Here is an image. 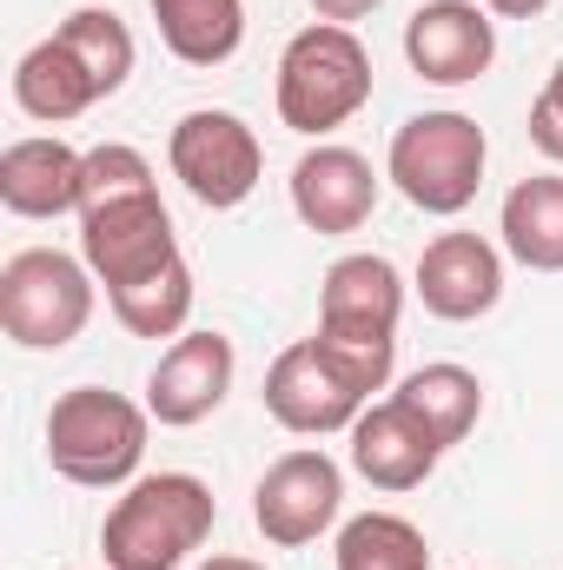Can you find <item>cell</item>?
Segmentation results:
<instances>
[{"mask_svg":"<svg viewBox=\"0 0 563 570\" xmlns=\"http://www.w3.org/2000/svg\"><path fill=\"white\" fill-rule=\"evenodd\" d=\"M398 318H405V279L385 253H345L318 279V345L338 358V372L372 399L398 372Z\"/></svg>","mask_w":563,"mask_h":570,"instance_id":"obj_1","label":"cell"},{"mask_svg":"<svg viewBox=\"0 0 563 570\" xmlns=\"http://www.w3.org/2000/svg\"><path fill=\"white\" fill-rule=\"evenodd\" d=\"M219 524V498L206 478L192 471H146L134 478L107 524H100V551L107 570H179Z\"/></svg>","mask_w":563,"mask_h":570,"instance_id":"obj_2","label":"cell"},{"mask_svg":"<svg viewBox=\"0 0 563 570\" xmlns=\"http://www.w3.org/2000/svg\"><path fill=\"white\" fill-rule=\"evenodd\" d=\"M279 120L305 140H325L338 134L365 100H372V47L338 27V20H312L285 40L279 53Z\"/></svg>","mask_w":563,"mask_h":570,"instance_id":"obj_3","label":"cell"},{"mask_svg":"<svg viewBox=\"0 0 563 570\" xmlns=\"http://www.w3.org/2000/svg\"><path fill=\"white\" fill-rule=\"evenodd\" d=\"M146 431H152V412L134 405L127 392L73 385V392H60L53 412H47V464H53L67 484L127 491V484L140 478Z\"/></svg>","mask_w":563,"mask_h":570,"instance_id":"obj_4","label":"cell"},{"mask_svg":"<svg viewBox=\"0 0 563 570\" xmlns=\"http://www.w3.org/2000/svg\"><path fill=\"white\" fill-rule=\"evenodd\" d=\"M484 159H491V140L471 114L457 107H437V114H412L398 134H392V153H385V179L431 219H457L477 186H484Z\"/></svg>","mask_w":563,"mask_h":570,"instance_id":"obj_5","label":"cell"},{"mask_svg":"<svg viewBox=\"0 0 563 570\" xmlns=\"http://www.w3.org/2000/svg\"><path fill=\"white\" fill-rule=\"evenodd\" d=\"M93 266L60 246H27L0 266V332L20 352H60L93 318Z\"/></svg>","mask_w":563,"mask_h":570,"instance_id":"obj_6","label":"cell"},{"mask_svg":"<svg viewBox=\"0 0 563 570\" xmlns=\"http://www.w3.org/2000/svg\"><path fill=\"white\" fill-rule=\"evenodd\" d=\"M166 166L172 179L206 206V213H233L259 193L266 179V146L259 134L226 114V107H192L172 120V140H166Z\"/></svg>","mask_w":563,"mask_h":570,"instance_id":"obj_7","label":"cell"},{"mask_svg":"<svg viewBox=\"0 0 563 570\" xmlns=\"http://www.w3.org/2000/svg\"><path fill=\"white\" fill-rule=\"evenodd\" d=\"M80 259L93 266V279L107 285V292L140 285V279H152L159 266L186 259L159 186H152V193H134V199L87 206V213H80Z\"/></svg>","mask_w":563,"mask_h":570,"instance_id":"obj_8","label":"cell"},{"mask_svg":"<svg viewBox=\"0 0 563 570\" xmlns=\"http://www.w3.org/2000/svg\"><path fill=\"white\" fill-rule=\"evenodd\" d=\"M345 511V471L338 458H325L318 444H298L266 464V478L253 484V524L266 544L298 551L312 538H325Z\"/></svg>","mask_w":563,"mask_h":570,"instance_id":"obj_9","label":"cell"},{"mask_svg":"<svg viewBox=\"0 0 563 570\" xmlns=\"http://www.w3.org/2000/svg\"><path fill=\"white\" fill-rule=\"evenodd\" d=\"M233 372H239V352H233L226 332H213V325L179 332V338L159 352L152 379H146V412H152V425H166V431L206 425V419L226 405Z\"/></svg>","mask_w":563,"mask_h":570,"instance_id":"obj_10","label":"cell"},{"mask_svg":"<svg viewBox=\"0 0 563 570\" xmlns=\"http://www.w3.org/2000/svg\"><path fill=\"white\" fill-rule=\"evenodd\" d=\"M365 405H372V399L338 372V358H332L318 338L285 345L279 358H273V372H266V412H273L285 431H298V438L352 431Z\"/></svg>","mask_w":563,"mask_h":570,"instance_id":"obj_11","label":"cell"},{"mask_svg":"<svg viewBox=\"0 0 563 570\" xmlns=\"http://www.w3.org/2000/svg\"><path fill=\"white\" fill-rule=\"evenodd\" d=\"M285 186H292L298 226L318 233V239H345V233H358V226L378 213V173H372V159H365L358 146L318 140L298 166H292Z\"/></svg>","mask_w":563,"mask_h":570,"instance_id":"obj_12","label":"cell"},{"mask_svg":"<svg viewBox=\"0 0 563 570\" xmlns=\"http://www.w3.org/2000/svg\"><path fill=\"white\" fill-rule=\"evenodd\" d=\"M405 60L431 87H471L497 60V20L477 0H424L405 20Z\"/></svg>","mask_w":563,"mask_h":570,"instance_id":"obj_13","label":"cell"},{"mask_svg":"<svg viewBox=\"0 0 563 570\" xmlns=\"http://www.w3.org/2000/svg\"><path fill=\"white\" fill-rule=\"evenodd\" d=\"M412 292L424 298L431 318L471 325V318L497 312V298H504V253L491 239H477V233H437L424 246Z\"/></svg>","mask_w":563,"mask_h":570,"instance_id":"obj_14","label":"cell"},{"mask_svg":"<svg viewBox=\"0 0 563 570\" xmlns=\"http://www.w3.org/2000/svg\"><path fill=\"white\" fill-rule=\"evenodd\" d=\"M444 444L398 405V399H372L352 425V471L372 491H418L424 478L437 471Z\"/></svg>","mask_w":563,"mask_h":570,"instance_id":"obj_15","label":"cell"},{"mask_svg":"<svg viewBox=\"0 0 563 570\" xmlns=\"http://www.w3.org/2000/svg\"><path fill=\"white\" fill-rule=\"evenodd\" d=\"M80 179H87V153H73L53 134L13 140L0 153V206L13 219H60L80 213Z\"/></svg>","mask_w":563,"mask_h":570,"instance_id":"obj_16","label":"cell"},{"mask_svg":"<svg viewBox=\"0 0 563 570\" xmlns=\"http://www.w3.org/2000/svg\"><path fill=\"white\" fill-rule=\"evenodd\" d=\"M13 107H20L27 120H40V127H67V120H80L87 107H100V87H93V73L73 60V47H67L60 33H47V40H33V47L20 53V67H13Z\"/></svg>","mask_w":563,"mask_h":570,"instance_id":"obj_17","label":"cell"},{"mask_svg":"<svg viewBox=\"0 0 563 570\" xmlns=\"http://www.w3.org/2000/svg\"><path fill=\"white\" fill-rule=\"evenodd\" d=\"M504 253L531 273H563V173H531L504 193L497 213Z\"/></svg>","mask_w":563,"mask_h":570,"instance_id":"obj_18","label":"cell"},{"mask_svg":"<svg viewBox=\"0 0 563 570\" xmlns=\"http://www.w3.org/2000/svg\"><path fill=\"white\" fill-rule=\"evenodd\" d=\"M152 27L172 60L226 67L246 47V0H152Z\"/></svg>","mask_w":563,"mask_h":570,"instance_id":"obj_19","label":"cell"},{"mask_svg":"<svg viewBox=\"0 0 563 570\" xmlns=\"http://www.w3.org/2000/svg\"><path fill=\"white\" fill-rule=\"evenodd\" d=\"M412 419H418L444 451L451 444H464L477 419H484V379L477 372H464V365H451V358H437V365H418L398 392H392Z\"/></svg>","mask_w":563,"mask_h":570,"instance_id":"obj_20","label":"cell"},{"mask_svg":"<svg viewBox=\"0 0 563 570\" xmlns=\"http://www.w3.org/2000/svg\"><path fill=\"white\" fill-rule=\"evenodd\" d=\"M192 298H199V285H192V266H186V259L159 266V273L140 279V285L107 292L113 318H120L134 338H179V332H192V325H186V318H192Z\"/></svg>","mask_w":563,"mask_h":570,"instance_id":"obj_21","label":"cell"},{"mask_svg":"<svg viewBox=\"0 0 563 570\" xmlns=\"http://www.w3.org/2000/svg\"><path fill=\"white\" fill-rule=\"evenodd\" d=\"M67 47H73V60L93 73V87H100V100H113L127 80H134V60H140V47H134V27L113 13V7H73L60 27H53Z\"/></svg>","mask_w":563,"mask_h":570,"instance_id":"obj_22","label":"cell"},{"mask_svg":"<svg viewBox=\"0 0 563 570\" xmlns=\"http://www.w3.org/2000/svg\"><path fill=\"white\" fill-rule=\"evenodd\" d=\"M338 570H431V544L412 518L365 511L338 531Z\"/></svg>","mask_w":563,"mask_h":570,"instance_id":"obj_23","label":"cell"},{"mask_svg":"<svg viewBox=\"0 0 563 570\" xmlns=\"http://www.w3.org/2000/svg\"><path fill=\"white\" fill-rule=\"evenodd\" d=\"M159 173L140 146L127 140H107V146H87V179H80V213L87 206H107V199H134V193H152Z\"/></svg>","mask_w":563,"mask_h":570,"instance_id":"obj_24","label":"cell"},{"mask_svg":"<svg viewBox=\"0 0 563 570\" xmlns=\"http://www.w3.org/2000/svg\"><path fill=\"white\" fill-rule=\"evenodd\" d=\"M531 146H537L544 159H557V166H563V60L551 67L544 94L531 100Z\"/></svg>","mask_w":563,"mask_h":570,"instance_id":"obj_25","label":"cell"},{"mask_svg":"<svg viewBox=\"0 0 563 570\" xmlns=\"http://www.w3.org/2000/svg\"><path fill=\"white\" fill-rule=\"evenodd\" d=\"M318 7V20H338V27H352V20H365V13H378L385 0H312Z\"/></svg>","mask_w":563,"mask_h":570,"instance_id":"obj_26","label":"cell"},{"mask_svg":"<svg viewBox=\"0 0 563 570\" xmlns=\"http://www.w3.org/2000/svg\"><path fill=\"white\" fill-rule=\"evenodd\" d=\"M477 7H484L491 20H537L551 0H477Z\"/></svg>","mask_w":563,"mask_h":570,"instance_id":"obj_27","label":"cell"},{"mask_svg":"<svg viewBox=\"0 0 563 570\" xmlns=\"http://www.w3.org/2000/svg\"><path fill=\"white\" fill-rule=\"evenodd\" d=\"M199 570H266V564H253V558H206Z\"/></svg>","mask_w":563,"mask_h":570,"instance_id":"obj_28","label":"cell"}]
</instances>
